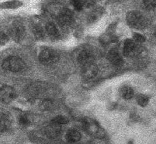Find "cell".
<instances>
[{"mask_svg": "<svg viewBox=\"0 0 156 144\" xmlns=\"http://www.w3.org/2000/svg\"><path fill=\"white\" fill-rule=\"evenodd\" d=\"M127 21L129 26L134 29H142L146 25L144 15L138 11H130L127 15Z\"/></svg>", "mask_w": 156, "mask_h": 144, "instance_id": "1", "label": "cell"}, {"mask_svg": "<svg viewBox=\"0 0 156 144\" xmlns=\"http://www.w3.org/2000/svg\"><path fill=\"white\" fill-rule=\"evenodd\" d=\"M83 125L85 131H86L89 135L96 137H101L103 135V129L96 120L89 118H85L83 122Z\"/></svg>", "mask_w": 156, "mask_h": 144, "instance_id": "2", "label": "cell"}, {"mask_svg": "<svg viewBox=\"0 0 156 144\" xmlns=\"http://www.w3.org/2000/svg\"><path fill=\"white\" fill-rule=\"evenodd\" d=\"M25 67L23 60L17 57H7L2 63V67L5 70L12 72H18L22 70Z\"/></svg>", "mask_w": 156, "mask_h": 144, "instance_id": "3", "label": "cell"}, {"mask_svg": "<svg viewBox=\"0 0 156 144\" xmlns=\"http://www.w3.org/2000/svg\"><path fill=\"white\" fill-rule=\"evenodd\" d=\"M59 58L58 52L52 49H44L39 55L40 62L45 65H51L56 63Z\"/></svg>", "mask_w": 156, "mask_h": 144, "instance_id": "4", "label": "cell"}, {"mask_svg": "<svg viewBox=\"0 0 156 144\" xmlns=\"http://www.w3.org/2000/svg\"><path fill=\"white\" fill-rule=\"evenodd\" d=\"M140 46L132 39H126L124 44V54L127 57H135L140 53Z\"/></svg>", "mask_w": 156, "mask_h": 144, "instance_id": "5", "label": "cell"}, {"mask_svg": "<svg viewBox=\"0 0 156 144\" xmlns=\"http://www.w3.org/2000/svg\"><path fill=\"white\" fill-rule=\"evenodd\" d=\"M9 33L12 39L16 41H20L25 36V29L24 26L20 22H15L11 26L9 29Z\"/></svg>", "mask_w": 156, "mask_h": 144, "instance_id": "6", "label": "cell"}, {"mask_svg": "<svg viewBox=\"0 0 156 144\" xmlns=\"http://www.w3.org/2000/svg\"><path fill=\"white\" fill-rule=\"evenodd\" d=\"M15 89L10 86L5 85L1 88V100L4 103H9L16 98Z\"/></svg>", "mask_w": 156, "mask_h": 144, "instance_id": "7", "label": "cell"}, {"mask_svg": "<svg viewBox=\"0 0 156 144\" xmlns=\"http://www.w3.org/2000/svg\"><path fill=\"white\" fill-rule=\"evenodd\" d=\"M73 19L74 16L72 11L69 9H64L59 13L58 21L62 26H68L73 22Z\"/></svg>", "mask_w": 156, "mask_h": 144, "instance_id": "8", "label": "cell"}, {"mask_svg": "<svg viewBox=\"0 0 156 144\" xmlns=\"http://www.w3.org/2000/svg\"><path fill=\"white\" fill-rule=\"evenodd\" d=\"M82 73L84 78H86V80H90V79L94 78L97 75L98 67L94 63H90L88 65L83 66Z\"/></svg>", "mask_w": 156, "mask_h": 144, "instance_id": "9", "label": "cell"}, {"mask_svg": "<svg viewBox=\"0 0 156 144\" xmlns=\"http://www.w3.org/2000/svg\"><path fill=\"white\" fill-rule=\"evenodd\" d=\"M78 60H79V63H81L83 67V66L88 65L90 63H93L94 57H93V53L89 50H83L79 55Z\"/></svg>", "mask_w": 156, "mask_h": 144, "instance_id": "10", "label": "cell"}, {"mask_svg": "<svg viewBox=\"0 0 156 144\" xmlns=\"http://www.w3.org/2000/svg\"><path fill=\"white\" fill-rule=\"evenodd\" d=\"M109 61L113 63L115 66H120L123 63V59L119 53V52L116 50H112L109 52L107 56Z\"/></svg>", "mask_w": 156, "mask_h": 144, "instance_id": "11", "label": "cell"}, {"mask_svg": "<svg viewBox=\"0 0 156 144\" xmlns=\"http://www.w3.org/2000/svg\"><path fill=\"white\" fill-rule=\"evenodd\" d=\"M66 139L69 142H76L80 140L81 133L77 130L72 129L69 131L66 135Z\"/></svg>", "mask_w": 156, "mask_h": 144, "instance_id": "12", "label": "cell"}, {"mask_svg": "<svg viewBox=\"0 0 156 144\" xmlns=\"http://www.w3.org/2000/svg\"><path fill=\"white\" fill-rule=\"evenodd\" d=\"M120 95L122 96V98L126 100L130 99L134 95V91L129 86H124L120 89Z\"/></svg>", "mask_w": 156, "mask_h": 144, "instance_id": "13", "label": "cell"}, {"mask_svg": "<svg viewBox=\"0 0 156 144\" xmlns=\"http://www.w3.org/2000/svg\"><path fill=\"white\" fill-rule=\"evenodd\" d=\"M47 33L49 34V36L52 37H56L58 36V29L56 27L53 22H48L46 25Z\"/></svg>", "mask_w": 156, "mask_h": 144, "instance_id": "14", "label": "cell"}, {"mask_svg": "<svg viewBox=\"0 0 156 144\" xmlns=\"http://www.w3.org/2000/svg\"><path fill=\"white\" fill-rule=\"evenodd\" d=\"M59 125H57V124H55L52 122V125L48 126V129H47V132L49 135H55L57 134H58L59 132Z\"/></svg>", "mask_w": 156, "mask_h": 144, "instance_id": "15", "label": "cell"}, {"mask_svg": "<svg viewBox=\"0 0 156 144\" xmlns=\"http://www.w3.org/2000/svg\"><path fill=\"white\" fill-rule=\"evenodd\" d=\"M148 97L144 94H138L137 97V101L141 106H146L148 103Z\"/></svg>", "mask_w": 156, "mask_h": 144, "instance_id": "16", "label": "cell"}, {"mask_svg": "<svg viewBox=\"0 0 156 144\" xmlns=\"http://www.w3.org/2000/svg\"><path fill=\"white\" fill-rule=\"evenodd\" d=\"M52 122L57 125H62V124H65L68 122V120L62 115H58L55 118H53Z\"/></svg>", "mask_w": 156, "mask_h": 144, "instance_id": "17", "label": "cell"}, {"mask_svg": "<svg viewBox=\"0 0 156 144\" xmlns=\"http://www.w3.org/2000/svg\"><path fill=\"white\" fill-rule=\"evenodd\" d=\"M20 123L23 125H27L30 123V118L27 114H23L20 117Z\"/></svg>", "mask_w": 156, "mask_h": 144, "instance_id": "18", "label": "cell"}, {"mask_svg": "<svg viewBox=\"0 0 156 144\" xmlns=\"http://www.w3.org/2000/svg\"><path fill=\"white\" fill-rule=\"evenodd\" d=\"M9 122V117L7 116L6 115H3V114H2V116H1V128H2V130H3V129L7 128Z\"/></svg>", "mask_w": 156, "mask_h": 144, "instance_id": "19", "label": "cell"}, {"mask_svg": "<svg viewBox=\"0 0 156 144\" xmlns=\"http://www.w3.org/2000/svg\"><path fill=\"white\" fill-rule=\"evenodd\" d=\"M144 5L145 6L146 9H151L153 8H154L156 5V2L154 1H144Z\"/></svg>", "mask_w": 156, "mask_h": 144, "instance_id": "20", "label": "cell"}, {"mask_svg": "<svg viewBox=\"0 0 156 144\" xmlns=\"http://www.w3.org/2000/svg\"><path fill=\"white\" fill-rule=\"evenodd\" d=\"M73 3L74 7H75V9H77V10H82L83 8V3L82 1H79V0H75L72 2Z\"/></svg>", "mask_w": 156, "mask_h": 144, "instance_id": "21", "label": "cell"}, {"mask_svg": "<svg viewBox=\"0 0 156 144\" xmlns=\"http://www.w3.org/2000/svg\"><path fill=\"white\" fill-rule=\"evenodd\" d=\"M133 37L136 42H141H141L145 41V37L141 34H139V33H134Z\"/></svg>", "mask_w": 156, "mask_h": 144, "instance_id": "22", "label": "cell"}, {"mask_svg": "<svg viewBox=\"0 0 156 144\" xmlns=\"http://www.w3.org/2000/svg\"><path fill=\"white\" fill-rule=\"evenodd\" d=\"M8 41V37L6 35L3 33H1V45L5 44Z\"/></svg>", "mask_w": 156, "mask_h": 144, "instance_id": "23", "label": "cell"}]
</instances>
